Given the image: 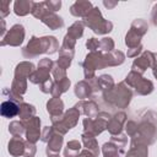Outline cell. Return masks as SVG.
Masks as SVG:
<instances>
[{
    "mask_svg": "<svg viewBox=\"0 0 157 157\" xmlns=\"http://www.w3.org/2000/svg\"><path fill=\"white\" fill-rule=\"evenodd\" d=\"M17 112H18V108H17V105L13 102L7 101V102H4L1 104V114L4 117H6V118L15 117L17 114Z\"/></svg>",
    "mask_w": 157,
    "mask_h": 157,
    "instance_id": "6da1fadb",
    "label": "cell"
}]
</instances>
